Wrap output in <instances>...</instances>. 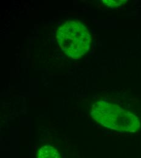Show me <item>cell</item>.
Here are the masks:
<instances>
[{"label":"cell","instance_id":"1","mask_svg":"<svg viewBox=\"0 0 141 158\" xmlns=\"http://www.w3.org/2000/svg\"><path fill=\"white\" fill-rule=\"evenodd\" d=\"M91 116L104 127L121 133H135L141 127L139 119L134 113L104 100L93 105Z\"/></svg>","mask_w":141,"mask_h":158},{"label":"cell","instance_id":"2","mask_svg":"<svg viewBox=\"0 0 141 158\" xmlns=\"http://www.w3.org/2000/svg\"><path fill=\"white\" fill-rule=\"evenodd\" d=\"M57 39L61 49L73 59L85 55L89 49L91 41L86 26L77 20L64 23L57 30Z\"/></svg>","mask_w":141,"mask_h":158},{"label":"cell","instance_id":"3","mask_svg":"<svg viewBox=\"0 0 141 158\" xmlns=\"http://www.w3.org/2000/svg\"><path fill=\"white\" fill-rule=\"evenodd\" d=\"M37 158H61V157L60 153L56 148L50 145H47L39 148Z\"/></svg>","mask_w":141,"mask_h":158},{"label":"cell","instance_id":"4","mask_svg":"<svg viewBox=\"0 0 141 158\" xmlns=\"http://www.w3.org/2000/svg\"><path fill=\"white\" fill-rule=\"evenodd\" d=\"M103 3L108 7L116 8L123 5L127 2V1L123 0H103Z\"/></svg>","mask_w":141,"mask_h":158}]
</instances>
